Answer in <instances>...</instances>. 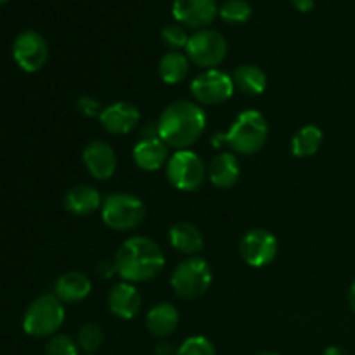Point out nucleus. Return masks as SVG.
<instances>
[{
  "label": "nucleus",
  "mask_w": 355,
  "mask_h": 355,
  "mask_svg": "<svg viewBox=\"0 0 355 355\" xmlns=\"http://www.w3.org/2000/svg\"><path fill=\"white\" fill-rule=\"evenodd\" d=\"M156 123L159 139L170 148L182 151L200 141L207 127V114L193 101H175L165 107Z\"/></svg>",
  "instance_id": "f257e3e1"
},
{
  "label": "nucleus",
  "mask_w": 355,
  "mask_h": 355,
  "mask_svg": "<svg viewBox=\"0 0 355 355\" xmlns=\"http://www.w3.org/2000/svg\"><path fill=\"white\" fill-rule=\"evenodd\" d=\"M118 276L127 283H146L155 279L165 267V253L158 243L144 236L128 238L114 255Z\"/></svg>",
  "instance_id": "f03ea898"
},
{
  "label": "nucleus",
  "mask_w": 355,
  "mask_h": 355,
  "mask_svg": "<svg viewBox=\"0 0 355 355\" xmlns=\"http://www.w3.org/2000/svg\"><path fill=\"white\" fill-rule=\"evenodd\" d=\"M269 137V125L266 116L255 110H246L238 114L227 134L215 135L214 146L227 144L239 155H255L266 146Z\"/></svg>",
  "instance_id": "7ed1b4c3"
},
{
  "label": "nucleus",
  "mask_w": 355,
  "mask_h": 355,
  "mask_svg": "<svg viewBox=\"0 0 355 355\" xmlns=\"http://www.w3.org/2000/svg\"><path fill=\"white\" fill-rule=\"evenodd\" d=\"M62 322H64V304L54 293L35 298L23 315L24 333L33 338L54 336Z\"/></svg>",
  "instance_id": "20e7f679"
},
{
  "label": "nucleus",
  "mask_w": 355,
  "mask_h": 355,
  "mask_svg": "<svg viewBox=\"0 0 355 355\" xmlns=\"http://www.w3.org/2000/svg\"><path fill=\"white\" fill-rule=\"evenodd\" d=\"M101 215L113 231H134L144 222L146 207L134 194L114 193L103 200Z\"/></svg>",
  "instance_id": "39448f33"
},
{
  "label": "nucleus",
  "mask_w": 355,
  "mask_h": 355,
  "mask_svg": "<svg viewBox=\"0 0 355 355\" xmlns=\"http://www.w3.org/2000/svg\"><path fill=\"white\" fill-rule=\"evenodd\" d=\"M173 293L182 300H194L208 291L211 284V267L200 257H191L182 260L173 269L172 279Z\"/></svg>",
  "instance_id": "423d86ee"
},
{
  "label": "nucleus",
  "mask_w": 355,
  "mask_h": 355,
  "mask_svg": "<svg viewBox=\"0 0 355 355\" xmlns=\"http://www.w3.org/2000/svg\"><path fill=\"white\" fill-rule=\"evenodd\" d=\"M205 177H207V168L203 159L189 149L173 153L166 162V179L175 189L186 193L200 189L205 182Z\"/></svg>",
  "instance_id": "0eeeda50"
},
{
  "label": "nucleus",
  "mask_w": 355,
  "mask_h": 355,
  "mask_svg": "<svg viewBox=\"0 0 355 355\" xmlns=\"http://www.w3.org/2000/svg\"><path fill=\"white\" fill-rule=\"evenodd\" d=\"M227 42L218 31L205 28L198 30L189 37L186 47V55L193 64L205 69H214L220 64L227 55Z\"/></svg>",
  "instance_id": "6e6552de"
},
{
  "label": "nucleus",
  "mask_w": 355,
  "mask_h": 355,
  "mask_svg": "<svg viewBox=\"0 0 355 355\" xmlns=\"http://www.w3.org/2000/svg\"><path fill=\"white\" fill-rule=\"evenodd\" d=\"M191 92L194 99L203 106H217L231 99L234 92V82L232 76L220 69H205L198 76H194L191 83Z\"/></svg>",
  "instance_id": "1a4fd4ad"
},
{
  "label": "nucleus",
  "mask_w": 355,
  "mask_h": 355,
  "mask_svg": "<svg viewBox=\"0 0 355 355\" xmlns=\"http://www.w3.org/2000/svg\"><path fill=\"white\" fill-rule=\"evenodd\" d=\"M12 58L23 71H40L49 59L47 40L38 31H23L17 35L12 44Z\"/></svg>",
  "instance_id": "9d476101"
},
{
  "label": "nucleus",
  "mask_w": 355,
  "mask_h": 355,
  "mask_svg": "<svg viewBox=\"0 0 355 355\" xmlns=\"http://www.w3.org/2000/svg\"><path fill=\"white\" fill-rule=\"evenodd\" d=\"M276 236L266 229H252L243 236L239 243V255L250 267H266L277 255Z\"/></svg>",
  "instance_id": "9b49d317"
},
{
  "label": "nucleus",
  "mask_w": 355,
  "mask_h": 355,
  "mask_svg": "<svg viewBox=\"0 0 355 355\" xmlns=\"http://www.w3.org/2000/svg\"><path fill=\"white\" fill-rule=\"evenodd\" d=\"M217 0H173V17L184 26L205 30L218 14Z\"/></svg>",
  "instance_id": "f8f14e48"
},
{
  "label": "nucleus",
  "mask_w": 355,
  "mask_h": 355,
  "mask_svg": "<svg viewBox=\"0 0 355 355\" xmlns=\"http://www.w3.org/2000/svg\"><path fill=\"white\" fill-rule=\"evenodd\" d=\"M139 120H141L139 110L127 101H118V103L104 107L99 116L104 130L113 135L132 134L139 127Z\"/></svg>",
  "instance_id": "ddd939ff"
},
{
  "label": "nucleus",
  "mask_w": 355,
  "mask_h": 355,
  "mask_svg": "<svg viewBox=\"0 0 355 355\" xmlns=\"http://www.w3.org/2000/svg\"><path fill=\"white\" fill-rule=\"evenodd\" d=\"M83 165L89 170L94 179L106 180L111 179L116 172L118 159L114 149L104 141H92L83 149Z\"/></svg>",
  "instance_id": "4468645a"
},
{
  "label": "nucleus",
  "mask_w": 355,
  "mask_h": 355,
  "mask_svg": "<svg viewBox=\"0 0 355 355\" xmlns=\"http://www.w3.org/2000/svg\"><path fill=\"white\" fill-rule=\"evenodd\" d=\"M141 293L134 284L127 283V281L113 286V290L110 291V297H107L110 311L118 319H125V321H130L137 315V312L141 311Z\"/></svg>",
  "instance_id": "2eb2a0df"
},
{
  "label": "nucleus",
  "mask_w": 355,
  "mask_h": 355,
  "mask_svg": "<svg viewBox=\"0 0 355 355\" xmlns=\"http://www.w3.org/2000/svg\"><path fill=\"white\" fill-rule=\"evenodd\" d=\"M132 156H134L135 165L144 170V172H156L168 162L166 144L159 137L137 141V144L134 146V151H132Z\"/></svg>",
  "instance_id": "dca6fc26"
},
{
  "label": "nucleus",
  "mask_w": 355,
  "mask_h": 355,
  "mask_svg": "<svg viewBox=\"0 0 355 355\" xmlns=\"http://www.w3.org/2000/svg\"><path fill=\"white\" fill-rule=\"evenodd\" d=\"M92 290V283L83 272H66L55 281L54 295L62 302V304H78L85 300Z\"/></svg>",
  "instance_id": "f3484780"
},
{
  "label": "nucleus",
  "mask_w": 355,
  "mask_h": 355,
  "mask_svg": "<svg viewBox=\"0 0 355 355\" xmlns=\"http://www.w3.org/2000/svg\"><path fill=\"white\" fill-rule=\"evenodd\" d=\"M241 175V166L232 153H220L208 166V180L218 189H229L234 186Z\"/></svg>",
  "instance_id": "a211bd4d"
},
{
  "label": "nucleus",
  "mask_w": 355,
  "mask_h": 355,
  "mask_svg": "<svg viewBox=\"0 0 355 355\" xmlns=\"http://www.w3.org/2000/svg\"><path fill=\"white\" fill-rule=\"evenodd\" d=\"M177 326H179V311L175 305L166 302L156 304L146 315V328L156 338H166L175 331Z\"/></svg>",
  "instance_id": "6ab92c4d"
},
{
  "label": "nucleus",
  "mask_w": 355,
  "mask_h": 355,
  "mask_svg": "<svg viewBox=\"0 0 355 355\" xmlns=\"http://www.w3.org/2000/svg\"><path fill=\"white\" fill-rule=\"evenodd\" d=\"M103 207V200L96 187L92 186H75L66 193L64 208L73 215L85 217V215L94 214Z\"/></svg>",
  "instance_id": "aec40b11"
},
{
  "label": "nucleus",
  "mask_w": 355,
  "mask_h": 355,
  "mask_svg": "<svg viewBox=\"0 0 355 355\" xmlns=\"http://www.w3.org/2000/svg\"><path fill=\"white\" fill-rule=\"evenodd\" d=\"M170 245L180 253H186V255H194V253H200L203 250L205 239L201 234L200 229L196 227L191 222H177L170 227L168 232Z\"/></svg>",
  "instance_id": "412c9836"
},
{
  "label": "nucleus",
  "mask_w": 355,
  "mask_h": 355,
  "mask_svg": "<svg viewBox=\"0 0 355 355\" xmlns=\"http://www.w3.org/2000/svg\"><path fill=\"white\" fill-rule=\"evenodd\" d=\"M158 75L168 85L184 82L189 75V58L179 51H170L159 59Z\"/></svg>",
  "instance_id": "4be33fe9"
},
{
  "label": "nucleus",
  "mask_w": 355,
  "mask_h": 355,
  "mask_svg": "<svg viewBox=\"0 0 355 355\" xmlns=\"http://www.w3.org/2000/svg\"><path fill=\"white\" fill-rule=\"evenodd\" d=\"M232 82L239 92L246 94V96H260L267 87V76L259 66L241 64L236 68Z\"/></svg>",
  "instance_id": "5701e85b"
},
{
  "label": "nucleus",
  "mask_w": 355,
  "mask_h": 355,
  "mask_svg": "<svg viewBox=\"0 0 355 355\" xmlns=\"http://www.w3.org/2000/svg\"><path fill=\"white\" fill-rule=\"evenodd\" d=\"M322 130L315 125H307L302 127L291 139V153L297 158H309L314 156L321 149L322 144Z\"/></svg>",
  "instance_id": "b1692460"
},
{
  "label": "nucleus",
  "mask_w": 355,
  "mask_h": 355,
  "mask_svg": "<svg viewBox=\"0 0 355 355\" xmlns=\"http://www.w3.org/2000/svg\"><path fill=\"white\" fill-rule=\"evenodd\" d=\"M218 14L225 23L243 24L252 17V6L248 0H225Z\"/></svg>",
  "instance_id": "393cba45"
},
{
  "label": "nucleus",
  "mask_w": 355,
  "mask_h": 355,
  "mask_svg": "<svg viewBox=\"0 0 355 355\" xmlns=\"http://www.w3.org/2000/svg\"><path fill=\"white\" fill-rule=\"evenodd\" d=\"M76 343H78L80 350H83L85 354H94L96 350H99L104 343V331L101 326L97 324H85L78 329V335H76Z\"/></svg>",
  "instance_id": "a878e982"
},
{
  "label": "nucleus",
  "mask_w": 355,
  "mask_h": 355,
  "mask_svg": "<svg viewBox=\"0 0 355 355\" xmlns=\"http://www.w3.org/2000/svg\"><path fill=\"white\" fill-rule=\"evenodd\" d=\"M78 343L68 335L51 336L45 345V355H78Z\"/></svg>",
  "instance_id": "bb28decb"
},
{
  "label": "nucleus",
  "mask_w": 355,
  "mask_h": 355,
  "mask_svg": "<svg viewBox=\"0 0 355 355\" xmlns=\"http://www.w3.org/2000/svg\"><path fill=\"white\" fill-rule=\"evenodd\" d=\"M177 355H217V350L205 336H191L177 349Z\"/></svg>",
  "instance_id": "cd10ccee"
},
{
  "label": "nucleus",
  "mask_w": 355,
  "mask_h": 355,
  "mask_svg": "<svg viewBox=\"0 0 355 355\" xmlns=\"http://www.w3.org/2000/svg\"><path fill=\"white\" fill-rule=\"evenodd\" d=\"M162 40L172 51H180V49L187 47L189 35H187L186 28L180 26V24H168L162 30Z\"/></svg>",
  "instance_id": "c85d7f7f"
},
{
  "label": "nucleus",
  "mask_w": 355,
  "mask_h": 355,
  "mask_svg": "<svg viewBox=\"0 0 355 355\" xmlns=\"http://www.w3.org/2000/svg\"><path fill=\"white\" fill-rule=\"evenodd\" d=\"M76 110H78L80 114H83V116L87 118H99L104 107L101 106L99 101L94 99V97L83 96L76 101Z\"/></svg>",
  "instance_id": "c756f323"
},
{
  "label": "nucleus",
  "mask_w": 355,
  "mask_h": 355,
  "mask_svg": "<svg viewBox=\"0 0 355 355\" xmlns=\"http://www.w3.org/2000/svg\"><path fill=\"white\" fill-rule=\"evenodd\" d=\"M94 272H96V276H99L101 279H110V277H113L114 274H118L114 259L113 260H107V259L99 260V262L96 263V267H94Z\"/></svg>",
  "instance_id": "7c9ffc66"
},
{
  "label": "nucleus",
  "mask_w": 355,
  "mask_h": 355,
  "mask_svg": "<svg viewBox=\"0 0 355 355\" xmlns=\"http://www.w3.org/2000/svg\"><path fill=\"white\" fill-rule=\"evenodd\" d=\"M158 123H146L142 125L139 130V141H146V139H158Z\"/></svg>",
  "instance_id": "2f4dec72"
},
{
  "label": "nucleus",
  "mask_w": 355,
  "mask_h": 355,
  "mask_svg": "<svg viewBox=\"0 0 355 355\" xmlns=\"http://www.w3.org/2000/svg\"><path fill=\"white\" fill-rule=\"evenodd\" d=\"M291 3H293L295 9L300 10V12H309V10L314 9L315 0H291Z\"/></svg>",
  "instance_id": "473e14b6"
},
{
  "label": "nucleus",
  "mask_w": 355,
  "mask_h": 355,
  "mask_svg": "<svg viewBox=\"0 0 355 355\" xmlns=\"http://www.w3.org/2000/svg\"><path fill=\"white\" fill-rule=\"evenodd\" d=\"M156 355H177V349L173 347V343L162 342L156 347Z\"/></svg>",
  "instance_id": "72a5a7b5"
},
{
  "label": "nucleus",
  "mask_w": 355,
  "mask_h": 355,
  "mask_svg": "<svg viewBox=\"0 0 355 355\" xmlns=\"http://www.w3.org/2000/svg\"><path fill=\"white\" fill-rule=\"evenodd\" d=\"M322 355H347L345 350L340 349V347H328Z\"/></svg>",
  "instance_id": "f704fd0d"
},
{
  "label": "nucleus",
  "mask_w": 355,
  "mask_h": 355,
  "mask_svg": "<svg viewBox=\"0 0 355 355\" xmlns=\"http://www.w3.org/2000/svg\"><path fill=\"white\" fill-rule=\"evenodd\" d=\"M349 302H350V307H352V311L355 312V281L352 283V286H350V291H349Z\"/></svg>",
  "instance_id": "c9c22d12"
},
{
  "label": "nucleus",
  "mask_w": 355,
  "mask_h": 355,
  "mask_svg": "<svg viewBox=\"0 0 355 355\" xmlns=\"http://www.w3.org/2000/svg\"><path fill=\"white\" fill-rule=\"evenodd\" d=\"M259 355H277V354H272V352H262V354H259Z\"/></svg>",
  "instance_id": "e433bc0d"
},
{
  "label": "nucleus",
  "mask_w": 355,
  "mask_h": 355,
  "mask_svg": "<svg viewBox=\"0 0 355 355\" xmlns=\"http://www.w3.org/2000/svg\"><path fill=\"white\" fill-rule=\"evenodd\" d=\"M6 2H9V0H0V6H2V3H6Z\"/></svg>",
  "instance_id": "4c0bfd02"
}]
</instances>
